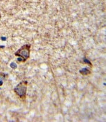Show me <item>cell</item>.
Returning <instances> with one entry per match:
<instances>
[{"label": "cell", "mask_w": 106, "mask_h": 122, "mask_svg": "<svg viewBox=\"0 0 106 122\" xmlns=\"http://www.w3.org/2000/svg\"><path fill=\"white\" fill-rule=\"evenodd\" d=\"M30 44H25L21 46L15 53V56L18 57V61L20 62H25L30 57Z\"/></svg>", "instance_id": "6da1fadb"}, {"label": "cell", "mask_w": 106, "mask_h": 122, "mask_svg": "<svg viewBox=\"0 0 106 122\" xmlns=\"http://www.w3.org/2000/svg\"><path fill=\"white\" fill-rule=\"evenodd\" d=\"M28 86V82L27 81H22L20 83H18L14 89V92L15 94L23 101H25L26 100Z\"/></svg>", "instance_id": "7a4b0ae2"}, {"label": "cell", "mask_w": 106, "mask_h": 122, "mask_svg": "<svg viewBox=\"0 0 106 122\" xmlns=\"http://www.w3.org/2000/svg\"><path fill=\"white\" fill-rule=\"evenodd\" d=\"M8 77V75L3 72H0V86H3V83Z\"/></svg>", "instance_id": "3957f363"}, {"label": "cell", "mask_w": 106, "mask_h": 122, "mask_svg": "<svg viewBox=\"0 0 106 122\" xmlns=\"http://www.w3.org/2000/svg\"><path fill=\"white\" fill-rule=\"evenodd\" d=\"M80 73L83 75H88L91 73V70H89L87 68H83L82 70L80 71Z\"/></svg>", "instance_id": "277c9868"}, {"label": "cell", "mask_w": 106, "mask_h": 122, "mask_svg": "<svg viewBox=\"0 0 106 122\" xmlns=\"http://www.w3.org/2000/svg\"><path fill=\"white\" fill-rule=\"evenodd\" d=\"M1 14L0 13V21H1Z\"/></svg>", "instance_id": "5b68a950"}]
</instances>
